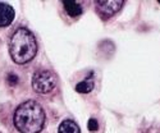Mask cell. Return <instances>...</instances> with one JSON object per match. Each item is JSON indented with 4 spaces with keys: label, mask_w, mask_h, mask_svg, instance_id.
<instances>
[{
    "label": "cell",
    "mask_w": 160,
    "mask_h": 133,
    "mask_svg": "<svg viewBox=\"0 0 160 133\" xmlns=\"http://www.w3.org/2000/svg\"><path fill=\"white\" fill-rule=\"evenodd\" d=\"M88 129L91 131V132H95L98 128H99V124H98V121L96 119H94V118H91L90 121H88Z\"/></svg>",
    "instance_id": "obj_9"
},
{
    "label": "cell",
    "mask_w": 160,
    "mask_h": 133,
    "mask_svg": "<svg viewBox=\"0 0 160 133\" xmlns=\"http://www.w3.org/2000/svg\"><path fill=\"white\" fill-rule=\"evenodd\" d=\"M124 2L122 0H106V2H96V8L100 16L104 18H110L123 7Z\"/></svg>",
    "instance_id": "obj_4"
},
{
    "label": "cell",
    "mask_w": 160,
    "mask_h": 133,
    "mask_svg": "<svg viewBox=\"0 0 160 133\" xmlns=\"http://www.w3.org/2000/svg\"><path fill=\"white\" fill-rule=\"evenodd\" d=\"M58 133H81L78 124L71 119H65L63 121L58 128Z\"/></svg>",
    "instance_id": "obj_7"
},
{
    "label": "cell",
    "mask_w": 160,
    "mask_h": 133,
    "mask_svg": "<svg viewBox=\"0 0 160 133\" xmlns=\"http://www.w3.org/2000/svg\"><path fill=\"white\" fill-rule=\"evenodd\" d=\"M13 122L21 133H40L45 124V111L38 102L24 101L16 109Z\"/></svg>",
    "instance_id": "obj_1"
},
{
    "label": "cell",
    "mask_w": 160,
    "mask_h": 133,
    "mask_svg": "<svg viewBox=\"0 0 160 133\" xmlns=\"http://www.w3.org/2000/svg\"><path fill=\"white\" fill-rule=\"evenodd\" d=\"M37 52V42L31 31L27 28H18L13 33L9 42V54L17 64H26L31 62Z\"/></svg>",
    "instance_id": "obj_2"
},
{
    "label": "cell",
    "mask_w": 160,
    "mask_h": 133,
    "mask_svg": "<svg viewBox=\"0 0 160 133\" xmlns=\"http://www.w3.org/2000/svg\"><path fill=\"white\" fill-rule=\"evenodd\" d=\"M64 9L71 17H78L82 14V7L79 3L73 2V0H64L63 2Z\"/></svg>",
    "instance_id": "obj_6"
},
{
    "label": "cell",
    "mask_w": 160,
    "mask_h": 133,
    "mask_svg": "<svg viewBox=\"0 0 160 133\" xmlns=\"http://www.w3.org/2000/svg\"><path fill=\"white\" fill-rule=\"evenodd\" d=\"M92 88H94V79L91 77L86 78L82 82L77 83V86H76V91L79 92V94H88V92L92 91Z\"/></svg>",
    "instance_id": "obj_8"
},
{
    "label": "cell",
    "mask_w": 160,
    "mask_h": 133,
    "mask_svg": "<svg viewBox=\"0 0 160 133\" xmlns=\"http://www.w3.org/2000/svg\"><path fill=\"white\" fill-rule=\"evenodd\" d=\"M57 85V77L51 71H37L32 77V88L37 94H49Z\"/></svg>",
    "instance_id": "obj_3"
},
{
    "label": "cell",
    "mask_w": 160,
    "mask_h": 133,
    "mask_svg": "<svg viewBox=\"0 0 160 133\" xmlns=\"http://www.w3.org/2000/svg\"><path fill=\"white\" fill-rule=\"evenodd\" d=\"M14 19V9L9 4L0 3V27H7Z\"/></svg>",
    "instance_id": "obj_5"
}]
</instances>
